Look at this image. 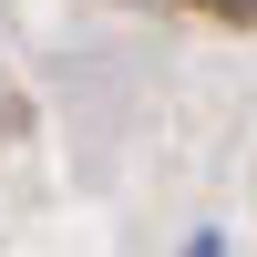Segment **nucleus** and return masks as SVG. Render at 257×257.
Segmentation results:
<instances>
[{
  "label": "nucleus",
  "mask_w": 257,
  "mask_h": 257,
  "mask_svg": "<svg viewBox=\"0 0 257 257\" xmlns=\"http://www.w3.org/2000/svg\"><path fill=\"white\" fill-rule=\"evenodd\" d=\"M185 257H226V247H216V237H196V247H185Z\"/></svg>",
  "instance_id": "obj_2"
},
{
  "label": "nucleus",
  "mask_w": 257,
  "mask_h": 257,
  "mask_svg": "<svg viewBox=\"0 0 257 257\" xmlns=\"http://www.w3.org/2000/svg\"><path fill=\"white\" fill-rule=\"evenodd\" d=\"M206 11H247V21H257V0H206Z\"/></svg>",
  "instance_id": "obj_1"
}]
</instances>
